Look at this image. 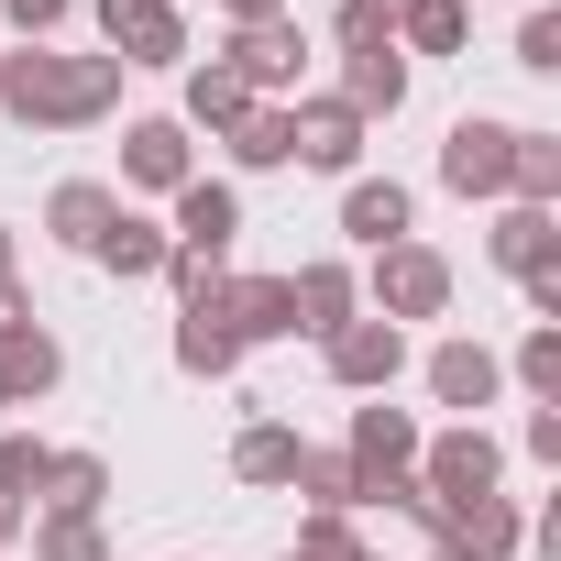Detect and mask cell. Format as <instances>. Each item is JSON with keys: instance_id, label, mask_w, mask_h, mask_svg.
Segmentation results:
<instances>
[{"instance_id": "20", "label": "cell", "mask_w": 561, "mask_h": 561, "mask_svg": "<svg viewBox=\"0 0 561 561\" xmlns=\"http://www.w3.org/2000/svg\"><path fill=\"white\" fill-rule=\"evenodd\" d=\"M100 264H122V275H144V264H165V242H154L144 220H111V231H100Z\"/></svg>"}, {"instance_id": "16", "label": "cell", "mask_w": 561, "mask_h": 561, "mask_svg": "<svg viewBox=\"0 0 561 561\" xmlns=\"http://www.w3.org/2000/svg\"><path fill=\"white\" fill-rule=\"evenodd\" d=\"M242 473L253 484H298V430H253L242 440Z\"/></svg>"}, {"instance_id": "25", "label": "cell", "mask_w": 561, "mask_h": 561, "mask_svg": "<svg viewBox=\"0 0 561 561\" xmlns=\"http://www.w3.org/2000/svg\"><path fill=\"white\" fill-rule=\"evenodd\" d=\"M23 484H45V451L34 440H0V495H23Z\"/></svg>"}, {"instance_id": "10", "label": "cell", "mask_w": 561, "mask_h": 561, "mask_svg": "<svg viewBox=\"0 0 561 561\" xmlns=\"http://www.w3.org/2000/svg\"><path fill=\"white\" fill-rule=\"evenodd\" d=\"M430 386H440V408H484V397H495V353H473V342H451V353L430 364Z\"/></svg>"}, {"instance_id": "3", "label": "cell", "mask_w": 561, "mask_h": 561, "mask_svg": "<svg viewBox=\"0 0 561 561\" xmlns=\"http://www.w3.org/2000/svg\"><path fill=\"white\" fill-rule=\"evenodd\" d=\"M430 484H440V506H451V517H462L473 495H495V451H484V430L440 440V451H430Z\"/></svg>"}, {"instance_id": "15", "label": "cell", "mask_w": 561, "mask_h": 561, "mask_svg": "<svg viewBox=\"0 0 561 561\" xmlns=\"http://www.w3.org/2000/svg\"><path fill=\"white\" fill-rule=\"evenodd\" d=\"M495 264H517V275H550V220H539V209H517V220L495 231Z\"/></svg>"}, {"instance_id": "26", "label": "cell", "mask_w": 561, "mask_h": 561, "mask_svg": "<svg viewBox=\"0 0 561 561\" xmlns=\"http://www.w3.org/2000/svg\"><path fill=\"white\" fill-rule=\"evenodd\" d=\"M517 67H561V23H550V12H528V34H517Z\"/></svg>"}, {"instance_id": "5", "label": "cell", "mask_w": 561, "mask_h": 561, "mask_svg": "<svg viewBox=\"0 0 561 561\" xmlns=\"http://www.w3.org/2000/svg\"><path fill=\"white\" fill-rule=\"evenodd\" d=\"M100 23H111V45H133V67L176 56V12H165V0H100Z\"/></svg>"}, {"instance_id": "23", "label": "cell", "mask_w": 561, "mask_h": 561, "mask_svg": "<svg viewBox=\"0 0 561 561\" xmlns=\"http://www.w3.org/2000/svg\"><path fill=\"white\" fill-rule=\"evenodd\" d=\"M298 484H309L320 506H342V495H364V473H353V462H331V451H298Z\"/></svg>"}, {"instance_id": "17", "label": "cell", "mask_w": 561, "mask_h": 561, "mask_svg": "<svg viewBox=\"0 0 561 561\" xmlns=\"http://www.w3.org/2000/svg\"><path fill=\"white\" fill-rule=\"evenodd\" d=\"M353 231L364 242H397L408 231V187H353Z\"/></svg>"}, {"instance_id": "7", "label": "cell", "mask_w": 561, "mask_h": 561, "mask_svg": "<svg viewBox=\"0 0 561 561\" xmlns=\"http://www.w3.org/2000/svg\"><path fill=\"white\" fill-rule=\"evenodd\" d=\"M122 165H133L144 187H187V133H176V122H144V133L122 144Z\"/></svg>"}, {"instance_id": "19", "label": "cell", "mask_w": 561, "mask_h": 561, "mask_svg": "<svg viewBox=\"0 0 561 561\" xmlns=\"http://www.w3.org/2000/svg\"><path fill=\"white\" fill-rule=\"evenodd\" d=\"M231 133H242V144H231L242 165H287V111H242Z\"/></svg>"}, {"instance_id": "8", "label": "cell", "mask_w": 561, "mask_h": 561, "mask_svg": "<svg viewBox=\"0 0 561 561\" xmlns=\"http://www.w3.org/2000/svg\"><path fill=\"white\" fill-rule=\"evenodd\" d=\"M231 353H242L231 309H187V331H176V364H187V375H231Z\"/></svg>"}, {"instance_id": "13", "label": "cell", "mask_w": 561, "mask_h": 561, "mask_svg": "<svg viewBox=\"0 0 561 561\" xmlns=\"http://www.w3.org/2000/svg\"><path fill=\"white\" fill-rule=\"evenodd\" d=\"M12 386H56V342L0 320V397H12Z\"/></svg>"}, {"instance_id": "21", "label": "cell", "mask_w": 561, "mask_h": 561, "mask_svg": "<svg viewBox=\"0 0 561 561\" xmlns=\"http://www.w3.org/2000/svg\"><path fill=\"white\" fill-rule=\"evenodd\" d=\"M353 440H364V462H375V473L419 451V430H408V419H386V408H364V430H353Z\"/></svg>"}, {"instance_id": "2", "label": "cell", "mask_w": 561, "mask_h": 561, "mask_svg": "<svg viewBox=\"0 0 561 561\" xmlns=\"http://www.w3.org/2000/svg\"><path fill=\"white\" fill-rule=\"evenodd\" d=\"M397 364H408V353H397V320H342V331H331V375H342V386H386Z\"/></svg>"}, {"instance_id": "9", "label": "cell", "mask_w": 561, "mask_h": 561, "mask_svg": "<svg viewBox=\"0 0 561 561\" xmlns=\"http://www.w3.org/2000/svg\"><path fill=\"white\" fill-rule=\"evenodd\" d=\"M231 220H242V209H231V187H176V231H187V253H220V242H231Z\"/></svg>"}, {"instance_id": "1", "label": "cell", "mask_w": 561, "mask_h": 561, "mask_svg": "<svg viewBox=\"0 0 561 561\" xmlns=\"http://www.w3.org/2000/svg\"><path fill=\"white\" fill-rule=\"evenodd\" d=\"M440 176H451L462 198L506 187V176H517V133H506V122H462V133H451V154H440Z\"/></svg>"}, {"instance_id": "24", "label": "cell", "mask_w": 561, "mask_h": 561, "mask_svg": "<svg viewBox=\"0 0 561 561\" xmlns=\"http://www.w3.org/2000/svg\"><path fill=\"white\" fill-rule=\"evenodd\" d=\"M187 111H198V122H242V78H231V67H209V78L187 89Z\"/></svg>"}, {"instance_id": "14", "label": "cell", "mask_w": 561, "mask_h": 561, "mask_svg": "<svg viewBox=\"0 0 561 561\" xmlns=\"http://www.w3.org/2000/svg\"><path fill=\"white\" fill-rule=\"evenodd\" d=\"M111 220H122V209H111V187H67V198H56V231H67V242H89V253H100V231H111Z\"/></svg>"}, {"instance_id": "6", "label": "cell", "mask_w": 561, "mask_h": 561, "mask_svg": "<svg viewBox=\"0 0 561 561\" xmlns=\"http://www.w3.org/2000/svg\"><path fill=\"white\" fill-rule=\"evenodd\" d=\"M353 144H364V111H342V100L287 122V154H309V165H353Z\"/></svg>"}, {"instance_id": "12", "label": "cell", "mask_w": 561, "mask_h": 561, "mask_svg": "<svg viewBox=\"0 0 561 561\" xmlns=\"http://www.w3.org/2000/svg\"><path fill=\"white\" fill-rule=\"evenodd\" d=\"M397 100H408V67L386 45H353V100L342 111H397Z\"/></svg>"}, {"instance_id": "28", "label": "cell", "mask_w": 561, "mask_h": 561, "mask_svg": "<svg viewBox=\"0 0 561 561\" xmlns=\"http://www.w3.org/2000/svg\"><path fill=\"white\" fill-rule=\"evenodd\" d=\"M45 561H100V539H89V517H56V528H45Z\"/></svg>"}, {"instance_id": "27", "label": "cell", "mask_w": 561, "mask_h": 561, "mask_svg": "<svg viewBox=\"0 0 561 561\" xmlns=\"http://www.w3.org/2000/svg\"><path fill=\"white\" fill-rule=\"evenodd\" d=\"M517 375H528V386L550 397V386H561V342H550V331H528V353H517Z\"/></svg>"}, {"instance_id": "11", "label": "cell", "mask_w": 561, "mask_h": 561, "mask_svg": "<svg viewBox=\"0 0 561 561\" xmlns=\"http://www.w3.org/2000/svg\"><path fill=\"white\" fill-rule=\"evenodd\" d=\"M287 298H298V331H342V309H353V275H342V264H309Z\"/></svg>"}, {"instance_id": "18", "label": "cell", "mask_w": 561, "mask_h": 561, "mask_svg": "<svg viewBox=\"0 0 561 561\" xmlns=\"http://www.w3.org/2000/svg\"><path fill=\"white\" fill-rule=\"evenodd\" d=\"M287 67H298V34L287 23H253L242 34V78H287Z\"/></svg>"}, {"instance_id": "4", "label": "cell", "mask_w": 561, "mask_h": 561, "mask_svg": "<svg viewBox=\"0 0 561 561\" xmlns=\"http://www.w3.org/2000/svg\"><path fill=\"white\" fill-rule=\"evenodd\" d=\"M440 287H451L440 253H419V242H397V253H386V320H430V309H440Z\"/></svg>"}, {"instance_id": "29", "label": "cell", "mask_w": 561, "mask_h": 561, "mask_svg": "<svg viewBox=\"0 0 561 561\" xmlns=\"http://www.w3.org/2000/svg\"><path fill=\"white\" fill-rule=\"evenodd\" d=\"M56 12H67V0H12V23H23V34H45Z\"/></svg>"}, {"instance_id": "22", "label": "cell", "mask_w": 561, "mask_h": 561, "mask_svg": "<svg viewBox=\"0 0 561 561\" xmlns=\"http://www.w3.org/2000/svg\"><path fill=\"white\" fill-rule=\"evenodd\" d=\"M408 45L451 56V45H462V12H451V0H408Z\"/></svg>"}]
</instances>
